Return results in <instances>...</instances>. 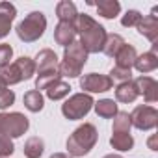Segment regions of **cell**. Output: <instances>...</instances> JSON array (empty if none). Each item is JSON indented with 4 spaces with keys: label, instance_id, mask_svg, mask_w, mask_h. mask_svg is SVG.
<instances>
[{
    "label": "cell",
    "instance_id": "cell-5",
    "mask_svg": "<svg viewBox=\"0 0 158 158\" xmlns=\"http://www.w3.org/2000/svg\"><path fill=\"white\" fill-rule=\"evenodd\" d=\"M93 99L91 95L88 93H76L73 97H69V101H65V104L61 106V114L71 119V121H76V119H82L84 115L89 114V110L93 108Z\"/></svg>",
    "mask_w": 158,
    "mask_h": 158
},
{
    "label": "cell",
    "instance_id": "cell-24",
    "mask_svg": "<svg viewBox=\"0 0 158 158\" xmlns=\"http://www.w3.org/2000/svg\"><path fill=\"white\" fill-rule=\"evenodd\" d=\"M23 151H24V156H26V158H39V156L43 154V151H45V143H43L41 138L34 136V138L26 139Z\"/></svg>",
    "mask_w": 158,
    "mask_h": 158
},
{
    "label": "cell",
    "instance_id": "cell-33",
    "mask_svg": "<svg viewBox=\"0 0 158 158\" xmlns=\"http://www.w3.org/2000/svg\"><path fill=\"white\" fill-rule=\"evenodd\" d=\"M13 58V48L6 43L0 45V67H6L10 65V60Z\"/></svg>",
    "mask_w": 158,
    "mask_h": 158
},
{
    "label": "cell",
    "instance_id": "cell-9",
    "mask_svg": "<svg viewBox=\"0 0 158 158\" xmlns=\"http://www.w3.org/2000/svg\"><path fill=\"white\" fill-rule=\"evenodd\" d=\"M58 65H60V61H58V56L54 54V50L43 48V50L37 52V56H35V71H37V74L60 71Z\"/></svg>",
    "mask_w": 158,
    "mask_h": 158
},
{
    "label": "cell",
    "instance_id": "cell-26",
    "mask_svg": "<svg viewBox=\"0 0 158 158\" xmlns=\"http://www.w3.org/2000/svg\"><path fill=\"white\" fill-rule=\"evenodd\" d=\"M130 115L127 112H117L114 115V134H130Z\"/></svg>",
    "mask_w": 158,
    "mask_h": 158
},
{
    "label": "cell",
    "instance_id": "cell-36",
    "mask_svg": "<svg viewBox=\"0 0 158 158\" xmlns=\"http://www.w3.org/2000/svg\"><path fill=\"white\" fill-rule=\"evenodd\" d=\"M104 158H123V156L121 154H106Z\"/></svg>",
    "mask_w": 158,
    "mask_h": 158
},
{
    "label": "cell",
    "instance_id": "cell-18",
    "mask_svg": "<svg viewBox=\"0 0 158 158\" xmlns=\"http://www.w3.org/2000/svg\"><path fill=\"white\" fill-rule=\"evenodd\" d=\"M99 15H102L104 19H115L121 11V4L117 0H101V2L95 4Z\"/></svg>",
    "mask_w": 158,
    "mask_h": 158
},
{
    "label": "cell",
    "instance_id": "cell-25",
    "mask_svg": "<svg viewBox=\"0 0 158 158\" xmlns=\"http://www.w3.org/2000/svg\"><path fill=\"white\" fill-rule=\"evenodd\" d=\"M15 67L19 69L23 80H30V78L35 74V61H34L32 58H28V56H21V58L15 61Z\"/></svg>",
    "mask_w": 158,
    "mask_h": 158
},
{
    "label": "cell",
    "instance_id": "cell-13",
    "mask_svg": "<svg viewBox=\"0 0 158 158\" xmlns=\"http://www.w3.org/2000/svg\"><path fill=\"white\" fill-rule=\"evenodd\" d=\"M138 32L147 37L152 45H156V39H158V19L154 15H147V17H141L139 24L136 26Z\"/></svg>",
    "mask_w": 158,
    "mask_h": 158
},
{
    "label": "cell",
    "instance_id": "cell-7",
    "mask_svg": "<svg viewBox=\"0 0 158 158\" xmlns=\"http://www.w3.org/2000/svg\"><path fill=\"white\" fill-rule=\"evenodd\" d=\"M130 115V125L138 130H151L158 125V112L152 106H136Z\"/></svg>",
    "mask_w": 158,
    "mask_h": 158
},
{
    "label": "cell",
    "instance_id": "cell-35",
    "mask_svg": "<svg viewBox=\"0 0 158 158\" xmlns=\"http://www.w3.org/2000/svg\"><path fill=\"white\" fill-rule=\"evenodd\" d=\"M50 158H69L67 154H63V152H56V154H52Z\"/></svg>",
    "mask_w": 158,
    "mask_h": 158
},
{
    "label": "cell",
    "instance_id": "cell-17",
    "mask_svg": "<svg viewBox=\"0 0 158 158\" xmlns=\"http://www.w3.org/2000/svg\"><path fill=\"white\" fill-rule=\"evenodd\" d=\"M136 97H138V91H136V86H134L132 80H128V82H121V84L115 88V99H117L119 102L128 104V102H134Z\"/></svg>",
    "mask_w": 158,
    "mask_h": 158
},
{
    "label": "cell",
    "instance_id": "cell-2",
    "mask_svg": "<svg viewBox=\"0 0 158 158\" xmlns=\"http://www.w3.org/2000/svg\"><path fill=\"white\" fill-rule=\"evenodd\" d=\"M97 128L91 125V123H84L80 125L67 139V151L71 156L74 158H80V156H86L97 143Z\"/></svg>",
    "mask_w": 158,
    "mask_h": 158
},
{
    "label": "cell",
    "instance_id": "cell-10",
    "mask_svg": "<svg viewBox=\"0 0 158 158\" xmlns=\"http://www.w3.org/2000/svg\"><path fill=\"white\" fill-rule=\"evenodd\" d=\"M134 86H136L138 95H143V99L149 104L158 101V84H156L154 78H151V76H139V78L134 80Z\"/></svg>",
    "mask_w": 158,
    "mask_h": 158
},
{
    "label": "cell",
    "instance_id": "cell-6",
    "mask_svg": "<svg viewBox=\"0 0 158 158\" xmlns=\"http://www.w3.org/2000/svg\"><path fill=\"white\" fill-rule=\"evenodd\" d=\"M30 123L28 117L13 112V114H0V136H8V138H21L28 130Z\"/></svg>",
    "mask_w": 158,
    "mask_h": 158
},
{
    "label": "cell",
    "instance_id": "cell-4",
    "mask_svg": "<svg viewBox=\"0 0 158 158\" xmlns=\"http://www.w3.org/2000/svg\"><path fill=\"white\" fill-rule=\"evenodd\" d=\"M47 30V19L41 11H32L30 15L24 17V21L19 23L17 26V35L24 43H34L37 41Z\"/></svg>",
    "mask_w": 158,
    "mask_h": 158
},
{
    "label": "cell",
    "instance_id": "cell-27",
    "mask_svg": "<svg viewBox=\"0 0 158 158\" xmlns=\"http://www.w3.org/2000/svg\"><path fill=\"white\" fill-rule=\"evenodd\" d=\"M110 145H112L114 149L125 152V151H130V149L134 147V138H132L130 134H112Z\"/></svg>",
    "mask_w": 158,
    "mask_h": 158
},
{
    "label": "cell",
    "instance_id": "cell-1",
    "mask_svg": "<svg viewBox=\"0 0 158 158\" xmlns=\"http://www.w3.org/2000/svg\"><path fill=\"white\" fill-rule=\"evenodd\" d=\"M76 34H80V43L82 48L88 54H95L102 50L104 39H106V30L89 15H78L76 17Z\"/></svg>",
    "mask_w": 158,
    "mask_h": 158
},
{
    "label": "cell",
    "instance_id": "cell-14",
    "mask_svg": "<svg viewBox=\"0 0 158 158\" xmlns=\"http://www.w3.org/2000/svg\"><path fill=\"white\" fill-rule=\"evenodd\" d=\"M138 58V52L132 45H123L121 50L115 54V67H123V69H132L134 67V61Z\"/></svg>",
    "mask_w": 158,
    "mask_h": 158
},
{
    "label": "cell",
    "instance_id": "cell-23",
    "mask_svg": "<svg viewBox=\"0 0 158 158\" xmlns=\"http://www.w3.org/2000/svg\"><path fill=\"white\" fill-rule=\"evenodd\" d=\"M93 106H95L97 115H99V117H104V119H110V117H114V115L119 112L115 101H112V99H102V101L95 102Z\"/></svg>",
    "mask_w": 158,
    "mask_h": 158
},
{
    "label": "cell",
    "instance_id": "cell-15",
    "mask_svg": "<svg viewBox=\"0 0 158 158\" xmlns=\"http://www.w3.org/2000/svg\"><path fill=\"white\" fill-rule=\"evenodd\" d=\"M56 15L60 19V23H76V17H78V11H76V6L71 2V0H61L56 6Z\"/></svg>",
    "mask_w": 158,
    "mask_h": 158
},
{
    "label": "cell",
    "instance_id": "cell-20",
    "mask_svg": "<svg viewBox=\"0 0 158 158\" xmlns=\"http://www.w3.org/2000/svg\"><path fill=\"white\" fill-rule=\"evenodd\" d=\"M0 82L6 84L8 88L13 86V84L23 82L21 73H19V69L15 67V63H10V65H6V67H0Z\"/></svg>",
    "mask_w": 158,
    "mask_h": 158
},
{
    "label": "cell",
    "instance_id": "cell-3",
    "mask_svg": "<svg viewBox=\"0 0 158 158\" xmlns=\"http://www.w3.org/2000/svg\"><path fill=\"white\" fill-rule=\"evenodd\" d=\"M88 61V52L82 48V45L74 41L69 47H65L63 52V60L60 61L58 69L61 76H69V78H76L78 74L82 73V67Z\"/></svg>",
    "mask_w": 158,
    "mask_h": 158
},
{
    "label": "cell",
    "instance_id": "cell-21",
    "mask_svg": "<svg viewBox=\"0 0 158 158\" xmlns=\"http://www.w3.org/2000/svg\"><path fill=\"white\" fill-rule=\"evenodd\" d=\"M45 91H47V97H48V99H52V101H60V99H63V97L69 95L71 86H69L67 82H63L61 78H58V80H54Z\"/></svg>",
    "mask_w": 158,
    "mask_h": 158
},
{
    "label": "cell",
    "instance_id": "cell-8",
    "mask_svg": "<svg viewBox=\"0 0 158 158\" xmlns=\"http://www.w3.org/2000/svg\"><path fill=\"white\" fill-rule=\"evenodd\" d=\"M112 86H114V80L106 74L89 73L80 78V88L88 93H104V91L112 89Z\"/></svg>",
    "mask_w": 158,
    "mask_h": 158
},
{
    "label": "cell",
    "instance_id": "cell-29",
    "mask_svg": "<svg viewBox=\"0 0 158 158\" xmlns=\"http://www.w3.org/2000/svg\"><path fill=\"white\" fill-rule=\"evenodd\" d=\"M13 102H15V93H13L6 84L0 82V110L11 106Z\"/></svg>",
    "mask_w": 158,
    "mask_h": 158
},
{
    "label": "cell",
    "instance_id": "cell-22",
    "mask_svg": "<svg viewBox=\"0 0 158 158\" xmlns=\"http://www.w3.org/2000/svg\"><path fill=\"white\" fill-rule=\"evenodd\" d=\"M23 102H24V106H26L30 112H34V114H35V112H41L43 106H45V99H43L41 91H37V89H32V91L24 93Z\"/></svg>",
    "mask_w": 158,
    "mask_h": 158
},
{
    "label": "cell",
    "instance_id": "cell-30",
    "mask_svg": "<svg viewBox=\"0 0 158 158\" xmlns=\"http://www.w3.org/2000/svg\"><path fill=\"white\" fill-rule=\"evenodd\" d=\"M139 21H141V13H139V11H136V10H128V11L123 15L121 24H123V26H127V28H130V26H138V24H139Z\"/></svg>",
    "mask_w": 158,
    "mask_h": 158
},
{
    "label": "cell",
    "instance_id": "cell-32",
    "mask_svg": "<svg viewBox=\"0 0 158 158\" xmlns=\"http://www.w3.org/2000/svg\"><path fill=\"white\" fill-rule=\"evenodd\" d=\"M112 80L115 78V80H121V82H128L130 80V76H132V69H123V67H114L112 73Z\"/></svg>",
    "mask_w": 158,
    "mask_h": 158
},
{
    "label": "cell",
    "instance_id": "cell-31",
    "mask_svg": "<svg viewBox=\"0 0 158 158\" xmlns=\"http://www.w3.org/2000/svg\"><path fill=\"white\" fill-rule=\"evenodd\" d=\"M15 151V145L11 141V138L8 136H0V158H8L11 156Z\"/></svg>",
    "mask_w": 158,
    "mask_h": 158
},
{
    "label": "cell",
    "instance_id": "cell-34",
    "mask_svg": "<svg viewBox=\"0 0 158 158\" xmlns=\"http://www.w3.org/2000/svg\"><path fill=\"white\" fill-rule=\"evenodd\" d=\"M147 145H149V149H151V151H158V136H156V134H152V136L149 138Z\"/></svg>",
    "mask_w": 158,
    "mask_h": 158
},
{
    "label": "cell",
    "instance_id": "cell-16",
    "mask_svg": "<svg viewBox=\"0 0 158 158\" xmlns=\"http://www.w3.org/2000/svg\"><path fill=\"white\" fill-rule=\"evenodd\" d=\"M134 67L139 71V73H151V71H154L156 67H158V56H156V52H145V54H141V56H138L136 58V61H134Z\"/></svg>",
    "mask_w": 158,
    "mask_h": 158
},
{
    "label": "cell",
    "instance_id": "cell-28",
    "mask_svg": "<svg viewBox=\"0 0 158 158\" xmlns=\"http://www.w3.org/2000/svg\"><path fill=\"white\" fill-rule=\"evenodd\" d=\"M58 78H61L60 71H54V73H45V74H37L35 78V89H47L54 80H58Z\"/></svg>",
    "mask_w": 158,
    "mask_h": 158
},
{
    "label": "cell",
    "instance_id": "cell-19",
    "mask_svg": "<svg viewBox=\"0 0 158 158\" xmlns=\"http://www.w3.org/2000/svg\"><path fill=\"white\" fill-rule=\"evenodd\" d=\"M125 45V39L119 34H106L104 45H102V52L110 58H115V54L121 50V47Z\"/></svg>",
    "mask_w": 158,
    "mask_h": 158
},
{
    "label": "cell",
    "instance_id": "cell-12",
    "mask_svg": "<svg viewBox=\"0 0 158 158\" xmlns=\"http://www.w3.org/2000/svg\"><path fill=\"white\" fill-rule=\"evenodd\" d=\"M17 15V10L10 2H0V39L6 37L11 30V23Z\"/></svg>",
    "mask_w": 158,
    "mask_h": 158
},
{
    "label": "cell",
    "instance_id": "cell-11",
    "mask_svg": "<svg viewBox=\"0 0 158 158\" xmlns=\"http://www.w3.org/2000/svg\"><path fill=\"white\" fill-rule=\"evenodd\" d=\"M76 35V26L73 23H58L54 30V41L61 47H69L71 43H74Z\"/></svg>",
    "mask_w": 158,
    "mask_h": 158
}]
</instances>
